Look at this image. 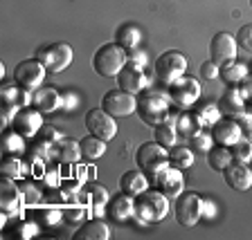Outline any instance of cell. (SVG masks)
Segmentation results:
<instances>
[{
	"label": "cell",
	"mask_w": 252,
	"mask_h": 240,
	"mask_svg": "<svg viewBox=\"0 0 252 240\" xmlns=\"http://www.w3.org/2000/svg\"><path fill=\"white\" fill-rule=\"evenodd\" d=\"M216 215V204L212 200H205L203 204V218H214Z\"/></svg>",
	"instance_id": "44"
},
{
	"label": "cell",
	"mask_w": 252,
	"mask_h": 240,
	"mask_svg": "<svg viewBox=\"0 0 252 240\" xmlns=\"http://www.w3.org/2000/svg\"><path fill=\"white\" fill-rule=\"evenodd\" d=\"M0 193H2V198H0V207H2V211H7V213H16L23 195H21V191H18V187L11 182V178L2 180V184H0Z\"/></svg>",
	"instance_id": "21"
},
{
	"label": "cell",
	"mask_w": 252,
	"mask_h": 240,
	"mask_svg": "<svg viewBox=\"0 0 252 240\" xmlns=\"http://www.w3.org/2000/svg\"><path fill=\"white\" fill-rule=\"evenodd\" d=\"M47 74V68L43 65L38 58H27V61H21L14 70V79L16 83L25 90H38L43 83V79Z\"/></svg>",
	"instance_id": "7"
},
{
	"label": "cell",
	"mask_w": 252,
	"mask_h": 240,
	"mask_svg": "<svg viewBox=\"0 0 252 240\" xmlns=\"http://www.w3.org/2000/svg\"><path fill=\"white\" fill-rule=\"evenodd\" d=\"M117 85L120 90H126V92L131 94H137L149 85V79L144 74V68L140 65H133V63H126L124 70L117 74Z\"/></svg>",
	"instance_id": "14"
},
{
	"label": "cell",
	"mask_w": 252,
	"mask_h": 240,
	"mask_svg": "<svg viewBox=\"0 0 252 240\" xmlns=\"http://www.w3.org/2000/svg\"><path fill=\"white\" fill-rule=\"evenodd\" d=\"M236 47H239V43H236V38L232 36V34L219 31L210 43L212 61H214L216 65H223V63H227V61H236Z\"/></svg>",
	"instance_id": "13"
},
{
	"label": "cell",
	"mask_w": 252,
	"mask_h": 240,
	"mask_svg": "<svg viewBox=\"0 0 252 240\" xmlns=\"http://www.w3.org/2000/svg\"><path fill=\"white\" fill-rule=\"evenodd\" d=\"M2 101L9 106H27L32 101V97L27 94V90H18V88H11V85H7V88H2Z\"/></svg>",
	"instance_id": "31"
},
{
	"label": "cell",
	"mask_w": 252,
	"mask_h": 240,
	"mask_svg": "<svg viewBox=\"0 0 252 240\" xmlns=\"http://www.w3.org/2000/svg\"><path fill=\"white\" fill-rule=\"evenodd\" d=\"M86 128H88L90 135L99 137L104 141H110L117 135L115 117L108 115L104 108H93L86 112Z\"/></svg>",
	"instance_id": "9"
},
{
	"label": "cell",
	"mask_w": 252,
	"mask_h": 240,
	"mask_svg": "<svg viewBox=\"0 0 252 240\" xmlns=\"http://www.w3.org/2000/svg\"><path fill=\"white\" fill-rule=\"evenodd\" d=\"M203 119H200L198 112H183V115L176 119V131L185 137L196 135L198 131H203Z\"/></svg>",
	"instance_id": "26"
},
{
	"label": "cell",
	"mask_w": 252,
	"mask_h": 240,
	"mask_svg": "<svg viewBox=\"0 0 252 240\" xmlns=\"http://www.w3.org/2000/svg\"><path fill=\"white\" fill-rule=\"evenodd\" d=\"M169 213V198L162 193V191H144V193L137 195L135 200V218L140 220L142 225L147 222H160L164 220V215Z\"/></svg>",
	"instance_id": "3"
},
{
	"label": "cell",
	"mask_w": 252,
	"mask_h": 240,
	"mask_svg": "<svg viewBox=\"0 0 252 240\" xmlns=\"http://www.w3.org/2000/svg\"><path fill=\"white\" fill-rule=\"evenodd\" d=\"M223 178H225L227 187L234 191H248L252 187V171L241 162H232L223 171Z\"/></svg>",
	"instance_id": "17"
},
{
	"label": "cell",
	"mask_w": 252,
	"mask_h": 240,
	"mask_svg": "<svg viewBox=\"0 0 252 240\" xmlns=\"http://www.w3.org/2000/svg\"><path fill=\"white\" fill-rule=\"evenodd\" d=\"M250 164H252V160H250Z\"/></svg>",
	"instance_id": "48"
},
{
	"label": "cell",
	"mask_w": 252,
	"mask_h": 240,
	"mask_svg": "<svg viewBox=\"0 0 252 240\" xmlns=\"http://www.w3.org/2000/svg\"><path fill=\"white\" fill-rule=\"evenodd\" d=\"M220 74V65H216L214 61H205L200 63V77L207 79V81H214V79H219Z\"/></svg>",
	"instance_id": "39"
},
{
	"label": "cell",
	"mask_w": 252,
	"mask_h": 240,
	"mask_svg": "<svg viewBox=\"0 0 252 240\" xmlns=\"http://www.w3.org/2000/svg\"><path fill=\"white\" fill-rule=\"evenodd\" d=\"M169 97H171V101L178 106V108H189V106H194L196 101H198L200 85L196 79L185 74V77L178 79L173 85H169Z\"/></svg>",
	"instance_id": "12"
},
{
	"label": "cell",
	"mask_w": 252,
	"mask_h": 240,
	"mask_svg": "<svg viewBox=\"0 0 252 240\" xmlns=\"http://www.w3.org/2000/svg\"><path fill=\"white\" fill-rule=\"evenodd\" d=\"M32 104L36 106V110H41V112H54V110L63 108V94L57 92V88L45 85V88L34 90Z\"/></svg>",
	"instance_id": "18"
},
{
	"label": "cell",
	"mask_w": 252,
	"mask_h": 240,
	"mask_svg": "<svg viewBox=\"0 0 252 240\" xmlns=\"http://www.w3.org/2000/svg\"><path fill=\"white\" fill-rule=\"evenodd\" d=\"M57 157H59V162H63V164H77L79 157H81V144H79V141H72V139L59 141Z\"/></svg>",
	"instance_id": "27"
},
{
	"label": "cell",
	"mask_w": 252,
	"mask_h": 240,
	"mask_svg": "<svg viewBox=\"0 0 252 240\" xmlns=\"http://www.w3.org/2000/svg\"><path fill=\"white\" fill-rule=\"evenodd\" d=\"M135 162L140 171H144L149 178H153L156 173H160L164 166H169V153L164 151L162 144L158 141H144L135 151Z\"/></svg>",
	"instance_id": "4"
},
{
	"label": "cell",
	"mask_w": 252,
	"mask_h": 240,
	"mask_svg": "<svg viewBox=\"0 0 252 240\" xmlns=\"http://www.w3.org/2000/svg\"><path fill=\"white\" fill-rule=\"evenodd\" d=\"M219 110H225V112H241L246 110V99H243L239 85H232V90H225V94L219 99Z\"/></svg>",
	"instance_id": "24"
},
{
	"label": "cell",
	"mask_w": 252,
	"mask_h": 240,
	"mask_svg": "<svg viewBox=\"0 0 252 240\" xmlns=\"http://www.w3.org/2000/svg\"><path fill=\"white\" fill-rule=\"evenodd\" d=\"M169 162L176 164L178 168H189L194 164V153L187 146H173L171 153H169Z\"/></svg>",
	"instance_id": "30"
},
{
	"label": "cell",
	"mask_w": 252,
	"mask_h": 240,
	"mask_svg": "<svg viewBox=\"0 0 252 240\" xmlns=\"http://www.w3.org/2000/svg\"><path fill=\"white\" fill-rule=\"evenodd\" d=\"M153 182H156V188L158 191H162L167 198H178L183 193L185 188V175H183V168L178 166H164L160 173L153 175Z\"/></svg>",
	"instance_id": "11"
},
{
	"label": "cell",
	"mask_w": 252,
	"mask_h": 240,
	"mask_svg": "<svg viewBox=\"0 0 252 240\" xmlns=\"http://www.w3.org/2000/svg\"><path fill=\"white\" fill-rule=\"evenodd\" d=\"M81 215H84V211H81V209L68 211V220H70V222H74V220H81Z\"/></svg>",
	"instance_id": "45"
},
{
	"label": "cell",
	"mask_w": 252,
	"mask_h": 240,
	"mask_svg": "<svg viewBox=\"0 0 252 240\" xmlns=\"http://www.w3.org/2000/svg\"><path fill=\"white\" fill-rule=\"evenodd\" d=\"M147 61H149V56L144 52H133V54H128V63H133V65H140V68H144L147 65Z\"/></svg>",
	"instance_id": "42"
},
{
	"label": "cell",
	"mask_w": 252,
	"mask_h": 240,
	"mask_svg": "<svg viewBox=\"0 0 252 240\" xmlns=\"http://www.w3.org/2000/svg\"><path fill=\"white\" fill-rule=\"evenodd\" d=\"M212 137H214L216 144L220 146H234L236 141L243 137V126L234 119V117H227V119H219L212 128Z\"/></svg>",
	"instance_id": "15"
},
{
	"label": "cell",
	"mask_w": 252,
	"mask_h": 240,
	"mask_svg": "<svg viewBox=\"0 0 252 240\" xmlns=\"http://www.w3.org/2000/svg\"><path fill=\"white\" fill-rule=\"evenodd\" d=\"M72 56H74L72 47L68 43H54V45L45 47V50H41L36 54V58L47 68V72H52V74L63 72L72 63Z\"/></svg>",
	"instance_id": "8"
},
{
	"label": "cell",
	"mask_w": 252,
	"mask_h": 240,
	"mask_svg": "<svg viewBox=\"0 0 252 240\" xmlns=\"http://www.w3.org/2000/svg\"><path fill=\"white\" fill-rule=\"evenodd\" d=\"M227 85H241V81L248 77V68L243 63H236V61H227L220 65V74H219Z\"/></svg>",
	"instance_id": "25"
},
{
	"label": "cell",
	"mask_w": 252,
	"mask_h": 240,
	"mask_svg": "<svg viewBox=\"0 0 252 240\" xmlns=\"http://www.w3.org/2000/svg\"><path fill=\"white\" fill-rule=\"evenodd\" d=\"M108 213L117 220V222H126L135 215V195H128L122 191V195H115V198L108 202Z\"/></svg>",
	"instance_id": "19"
},
{
	"label": "cell",
	"mask_w": 252,
	"mask_h": 240,
	"mask_svg": "<svg viewBox=\"0 0 252 240\" xmlns=\"http://www.w3.org/2000/svg\"><path fill=\"white\" fill-rule=\"evenodd\" d=\"M38 135H41V139H43V141H50V144H57V141H61V133H59L57 128H54V126H50V124L43 126Z\"/></svg>",
	"instance_id": "40"
},
{
	"label": "cell",
	"mask_w": 252,
	"mask_h": 240,
	"mask_svg": "<svg viewBox=\"0 0 252 240\" xmlns=\"http://www.w3.org/2000/svg\"><path fill=\"white\" fill-rule=\"evenodd\" d=\"M43 112L41 110H34V108H25V110H18L11 121V126L16 128V133H21L23 137H34L36 133H41L43 124Z\"/></svg>",
	"instance_id": "16"
},
{
	"label": "cell",
	"mask_w": 252,
	"mask_h": 240,
	"mask_svg": "<svg viewBox=\"0 0 252 240\" xmlns=\"http://www.w3.org/2000/svg\"><path fill=\"white\" fill-rule=\"evenodd\" d=\"M5 151L7 153L23 151V135L21 133H9V135H5Z\"/></svg>",
	"instance_id": "38"
},
{
	"label": "cell",
	"mask_w": 252,
	"mask_h": 240,
	"mask_svg": "<svg viewBox=\"0 0 252 240\" xmlns=\"http://www.w3.org/2000/svg\"><path fill=\"white\" fill-rule=\"evenodd\" d=\"M236 43H239V47H243L246 52L252 54V23L250 25H243L241 29H239V34H236Z\"/></svg>",
	"instance_id": "37"
},
{
	"label": "cell",
	"mask_w": 252,
	"mask_h": 240,
	"mask_svg": "<svg viewBox=\"0 0 252 240\" xmlns=\"http://www.w3.org/2000/svg\"><path fill=\"white\" fill-rule=\"evenodd\" d=\"M156 74L164 85H173L178 79L187 74V58L178 50H169V52L160 54L156 61Z\"/></svg>",
	"instance_id": "5"
},
{
	"label": "cell",
	"mask_w": 252,
	"mask_h": 240,
	"mask_svg": "<svg viewBox=\"0 0 252 240\" xmlns=\"http://www.w3.org/2000/svg\"><path fill=\"white\" fill-rule=\"evenodd\" d=\"M128 63V50L120 45V43H106L101 45L93 56V68L94 72L104 79L117 77Z\"/></svg>",
	"instance_id": "2"
},
{
	"label": "cell",
	"mask_w": 252,
	"mask_h": 240,
	"mask_svg": "<svg viewBox=\"0 0 252 240\" xmlns=\"http://www.w3.org/2000/svg\"><path fill=\"white\" fill-rule=\"evenodd\" d=\"M239 90H241L243 99H246L248 104L252 106V74H248V77L243 79V81H241V85H239Z\"/></svg>",
	"instance_id": "41"
},
{
	"label": "cell",
	"mask_w": 252,
	"mask_h": 240,
	"mask_svg": "<svg viewBox=\"0 0 252 240\" xmlns=\"http://www.w3.org/2000/svg\"><path fill=\"white\" fill-rule=\"evenodd\" d=\"M79 144H81V155H84L86 160H97V157H101L106 153V141L94 135L84 137Z\"/></svg>",
	"instance_id": "28"
},
{
	"label": "cell",
	"mask_w": 252,
	"mask_h": 240,
	"mask_svg": "<svg viewBox=\"0 0 252 240\" xmlns=\"http://www.w3.org/2000/svg\"><path fill=\"white\" fill-rule=\"evenodd\" d=\"M234 162V157H232V151L230 146H212L210 151H207V164H210V168H214V171H225L230 164Z\"/></svg>",
	"instance_id": "23"
},
{
	"label": "cell",
	"mask_w": 252,
	"mask_h": 240,
	"mask_svg": "<svg viewBox=\"0 0 252 240\" xmlns=\"http://www.w3.org/2000/svg\"><path fill=\"white\" fill-rule=\"evenodd\" d=\"M117 43H120L124 50H133V47L140 43V29L133 25H124L117 31Z\"/></svg>",
	"instance_id": "33"
},
{
	"label": "cell",
	"mask_w": 252,
	"mask_h": 240,
	"mask_svg": "<svg viewBox=\"0 0 252 240\" xmlns=\"http://www.w3.org/2000/svg\"><path fill=\"white\" fill-rule=\"evenodd\" d=\"M88 198H90V204H93V209H97V211H101L106 204L110 202L108 191H106L101 184H93V187H90Z\"/></svg>",
	"instance_id": "34"
},
{
	"label": "cell",
	"mask_w": 252,
	"mask_h": 240,
	"mask_svg": "<svg viewBox=\"0 0 252 240\" xmlns=\"http://www.w3.org/2000/svg\"><path fill=\"white\" fill-rule=\"evenodd\" d=\"M23 173H25V166H23V162L18 160V157H7L5 162H2V175L5 178H21Z\"/></svg>",
	"instance_id": "35"
},
{
	"label": "cell",
	"mask_w": 252,
	"mask_h": 240,
	"mask_svg": "<svg viewBox=\"0 0 252 240\" xmlns=\"http://www.w3.org/2000/svg\"><path fill=\"white\" fill-rule=\"evenodd\" d=\"M176 137H178V131H176V126H171L169 121L156 126V141L162 144L164 148L173 146V144H176Z\"/></svg>",
	"instance_id": "32"
},
{
	"label": "cell",
	"mask_w": 252,
	"mask_h": 240,
	"mask_svg": "<svg viewBox=\"0 0 252 240\" xmlns=\"http://www.w3.org/2000/svg\"><path fill=\"white\" fill-rule=\"evenodd\" d=\"M77 240H108L110 229L104 220H88L86 225H81V229L74 234Z\"/></svg>",
	"instance_id": "22"
},
{
	"label": "cell",
	"mask_w": 252,
	"mask_h": 240,
	"mask_svg": "<svg viewBox=\"0 0 252 240\" xmlns=\"http://www.w3.org/2000/svg\"><path fill=\"white\" fill-rule=\"evenodd\" d=\"M232 151V157H234V162H250L252 160V135H243L241 139L236 141L234 146L230 148Z\"/></svg>",
	"instance_id": "29"
},
{
	"label": "cell",
	"mask_w": 252,
	"mask_h": 240,
	"mask_svg": "<svg viewBox=\"0 0 252 240\" xmlns=\"http://www.w3.org/2000/svg\"><path fill=\"white\" fill-rule=\"evenodd\" d=\"M135 112L149 126L164 124L171 117V97H167L164 92H158V90H142L137 97Z\"/></svg>",
	"instance_id": "1"
},
{
	"label": "cell",
	"mask_w": 252,
	"mask_h": 240,
	"mask_svg": "<svg viewBox=\"0 0 252 240\" xmlns=\"http://www.w3.org/2000/svg\"><path fill=\"white\" fill-rule=\"evenodd\" d=\"M77 97H74L72 92H65L63 94V110H74V106H77Z\"/></svg>",
	"instance_id": "43"
},
{
	"label": "cell",
	"mask_w": 252,
	"mask_h": 240,
	"mask_svg": "<svg viewBox=\"0 0 252 240\" xmlns=\"http://www.w3.org/2000/svg\"><path fill=\"white\" fill-rule=\"evenodd\" d=\"M101 108L113 117H128L137 110V97L126 90H110L101 99Z\"/></svg>",
	"instance_id": "10"
},
{
	"label": "cell",
	"mask_w": 252,
	"mask_h": 240,
	"mask_svg": "<svg viewBox=\"0 0 252 240\" xmlns=\"http://www.w3.org/2000/svg\"><path fill=\"white\" fill-rule=\"evenodd\" d=\"M203 204H205V200L198 193H194V191L180 193L176 198V204H173V213H176L178 225H183V227L198 225V220L203 218Z\"/></svg>",
	"instance_id": "6"
},
{
	"label": "cell",
	"mask_w": 252,
	"mask_h": 240,
	"mask_svg": "<svg viewBox=\"0 0 252 240\" xmlns=\"http://www.w3.org/2000/svg\"><path fill=\"white\" fill-rule=\"evenodd\" d=\"M250 70H252V63H250Z\"/></svg>",
	"instance_id": "46"
},
{
	"label": "cell",
	"mask_w": 252,
	"mask_h": 240,
	"mask_svg": "<svg viewBox=\"0 0 252 240\" xmlns=\"http://www.w3.org/2000/svg\"><path fill=\"white\" fill-rule=\"evenodd\" d=\"M189 139H191V144H194V148L196 151H200V153H207L212 148V139H214V137L212 135H207V133H203V131H198L196 133V135H191L189 137Z\"/></svg>",
	"instance_id": "36"
},
{
	"label": "cell",
	"mask_w": 252,
	"mask_h": 240,
	"mask_svg": "<svg viewBox=\"0 0 252 240\" xmlns=\"http://www.w3.org/2000/svg\"><path fill=\"white\" fill-rule=\"evenodd\" d=\"M250 7H252V0H250Z\"/></svg>",
	"instance_id": "47"
},
{
	"label": "cell",
	"mask_w": 252,
	"mask_h": 240,
	"mask_svg": "<svg viewBox=\"0 0 252 240\" xmlns=\"http://www.w3.org/2000/svg\"><path fill=\"white\" fill-rule=\"evenodd\" d=\"M120 188L128 195H140L149 188V175L144 171H126L120 180Z\"/></svg>",
	"instance_id": "20"
}]
</instances>
